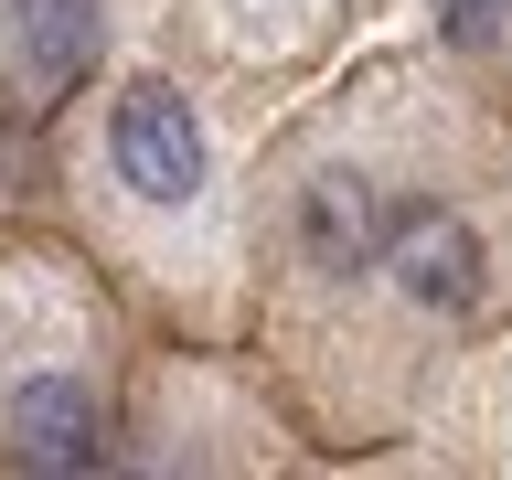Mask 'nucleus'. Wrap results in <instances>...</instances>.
<instances>
[{
    "instance_id": "obj_4",
    "label": "nucleus",
    "mask_w": 512,
    "mask_h": 480,
    "mask_svg": "<svg viewBox=\"0 0 512 480\" xmlns=\"http://www.w3.org/2000/svg\"><path fill=\"white\" fill-rule=\"evenodd\" d=\"M384 267H395V288H406L416 310H470L491 256H480V235H470L459 214H416V224H395Z\"/></svg>"
},
{
    "instance_id": "obj_1",
    "label": "nucleus",
    "mask_w": 512,
    "mask_h": 480,
    "mask_svg": "<svg viewBox=\"0 0 512 480\" xmlns=\"http://www.w3.org/2000/svg\"><path fill=\"white\" fill-rule=\"evenodd\" d=\"M107 171H118L128 203H150V214H182L203 203V118H192L182 86H128L118 118H107Z\"/></svg>"
},
{
    "instance_id": "obj_5",
    "label": "nucleus",
    "mask_w": 512,
    "mask_h": 480,
    "mask_svg": "<svg viewBox=\"0 0 512 480\" xmlns=\"http://www.w3.org/2000/svg\"><path fill=\"white\" fill-rule=\"evenodd\" d=\"M11 32H22L43 86H75L96 64V0H11Z\"/></svg>"
},
{
    "instance_id": "obj_3",
    "label": "nucleus",
    "mask_w": 512,
    "mask_h": 480,
    "mask_svg": "<svg viewBox=\"0 0 512 480\" xmlns=\"http://www.w3.org/2000/svg\"><path fill=\"white\" fill-rule=\"evenodd\" d=\"M374 256H384V214H374V182L363 171L299 182V267L310 278H363Z\"/></svg>"
},
{
    "instance_id": "obj_2",
    "label": "nucleus",
    "mask_w": 512,
    "mask_h": 480,
    "mask_svg": "<svg viewBox=\"0 0 512 480\" xmlns=\"http://www.w3.org/2000/svg\"><path fill=\"white\" fill-rule=\"evenodd\" d=\"M0 459L22 470H86L96 459V384L86 374H43L0 406Z\"/></svg>"
},
{
    "instance_id": "obj_6",
    "label": "nucleus",
    "mask_w": 512,
    "mask_h": 480,
    "mask_svg": "<svg viewBox=\"0 0 512 480\" xmlns=\"http://www.w3.org/2000/svg\"><path fill=\"white\" fill-rule=\"evenodd\" d=\"M427 11H438V22L459 32V43H491V32L512 22V0H427Z\"/></svg>"
}]
</instances>
